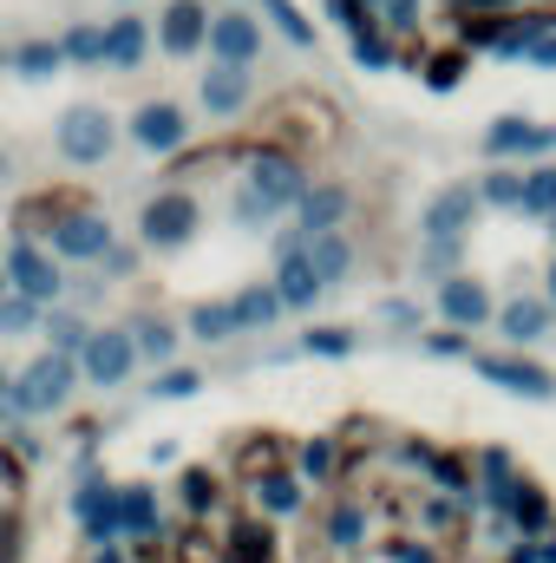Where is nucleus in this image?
I'll return each instance as SVG.
<instances>
[{
	"instance_id": "1",
	"label": "nucleus",
	"mask_w": 556,
	"mask_h": 563,
	"mask_svg": "<svg viewBox=\"0 0 556 563\" xmlns=\"http://www.w3.org/2000/svg\"><path fill=\"white\" fill-rule=\"evenodd\" d=\"M73 387H79V361L66 354H33L13 387H7V426H26V420H46V413H66L73 407Z\"/></svg>"
},
{
	"instance_id": "2",
	"label": "nucleus",
	"mask_w": 556,
	"mask_h": 563,
	"mask_svg": "<svg viewBox=\"0 0 556 563\" xmlns=\"http://www.w3.org/2000/svg\"><path fill=\"white\" fill-rule=\"evenodd\" d=\"M197 230H203V203H197V190L164 184L157 197H144V210H138V250L144 256H177V250L197 243Z\"/></svg>"
},
{
	"instance_id": "3",
	"label": "nucleus",
	"mask_w": 556,
	"mask_h": 563,
	"mask_svg": "<svg viewBox=\"0 0 556 563\" xmlns=\"http://www.w3.org/2000/svg\"><path fill=\"white\" fill-rule=\"evenodd\" d=\"M243 184L276 210V217H288L294 203H301V190H308V164L294 157V151H281V144H249L243 151Z\"/></svg>"
},
{
	"instance_id": "4",
	"label": "nucleus",
	"mask_w": 556,
	"mask_h": 563,
	"mask_svg": "<svg viewBox=\"0 0 556 563\" xmlns=\"http://www.w3.org/2000/svg\"><path fill=\"white\" fill-rule=\"evenodd\" d=\"M53 144H59L66 164L99 170V164L112 157V144H119V119H112L105 106H66L59 125H53Z\"/></svg>"
},
{
	"instance_id": "5",
	"label": "nucleus",
	"mask_w": 556,
	"mask_h": 563,
	"mask_svg": "<svg viewBox=\"0 0 556 563\" xmlns=\"http://www.w3.org/2000/svg\"><path fill=\"white\" fill-rule=\"evenodd\" d=\"M471 374L504 387V394H518V400H537V407L556 400V374L544 361H531L524 347H471Z\"/></svg>"
},
{
	"instance_id": "6",
	"label": "nucleus",
	"mask_w": 556,
	"mask_h": 563,
	"mask_svg": "<svg viewBox=\"0 0 556 563\" xmlns=\"http://www.w3.org/2000/svg\"><path fill=\"white\" fill-rule=\"evenodd\" d=\"M0 263H7V282H13V295H26V301H40V308H59V301H66V269H59V256H53L46 243L7 236Z\"/></svg>"
},
{
	"instance_id": "7",
	"label": "nucleus",
	"mask_w": 556,
	"mask_h": 563,
	"mask_svg": "<svg viewBox=\"0 0 556 563\" xmlns=\"http://www.w3.org/2000/svg\"><path fill=\"white\" fill-rule=\"evenodd\" d=\"M485 217V203H478V184L465 177V184H445V190H432L425 203H419V243H471V223Z\"/></svg>"
},
{
	"instance_id": "8",
	"label": "nucleus",
	"mask_w": 556,
	"mask_h": 563,
	"mask_svg": "<svg viewBox=\"0 0 556 563\" xmlns=\"http://www.w3.org/2000/svg\"><path fill=\"white\" fill-rule=\"evenodd\" d=\"M138 347H132V334H125V321L119 328H92L86 334V347H79V380L86 387H99V394H112V387H132V374H138Z\"/></svg>"
},
{
	"instance_id": "9",
	"label": "nucleus",
	"mask_w": 556,
	"mask_h": 563,
	"mask_svg": "<svg viewBox=\"0 0 556 563\" xmlns=\"http://www.w3.org/2000/svg\"><path fill=\"white\" fill-rule=\"evenodd\" d=\"M478 151H485L491 164H544V157H556V125H537V119H524V112H504V119L485 125Z\"/></svg>"
},
{
	"instance_id": "10",
	"label": "nucleus",
	"mask_w": 556,
	"mask_h": 563,
	"mask_svg": "<svg viewBox=\"0 0 556 563\" xmlns=\"http://www.w3.org/2000/svg\"><path fill=\"white\" fill-rule=\"evenodd\" d=\"M190 112L177 106V99H144L138 112L125 119V139L138 144L144 157H177V151H190Z\"/></svg>"
},
{
	"instance_id": "11",
	"label": "nucleus",
	"mask_w": 556,
	"mask_h": 563,
	"mask_svg": "<svg viewBox=\"0 0 556 563\" xmlns=\"http://www.w3.org/2000/svg\"><path fill=\"white\" fill-rule=\"evenodd\" d=\"M73 518H79V531H86L92 551L125 544V525H119V478H99V472L86 465V472H79V492H73Z\"/></svg>"
},
{
	"instance_id": "12",
	"label": "nucleus",
	"mask_w": 556,
	"mask_h": 563,
	"mask_svg": "<svg viewBox=\"0 0 556 563\" xmlns=\"http://www.w3.org/2000/svg\"><path fill=\"white\" fill-rule=\"evenodd\" d=\"M432 301H438V321H445V328H465V334L491 328V314H498V295H491V282L471 276V269L445 276L438 288H432Z\"/></svg>"
},
{
	"instance_id": "13",
	"label": "nucleus",
	"mask_w": 556,
	"mask_h": 563,
	"mask_svg": "<svg viewBox=\"0 0 556 563\" xmlns=\"http://www.w3.org/2000/svg\"><path fill=\"white\" fill-rule=\"evenodd\" d=\"M276 295L288 314H308L314 301H321V282L308 269V243H301V230H276Z\"/></svg>"
},
{
	"instance_id": "14",
	"label": "nucleus",
	"mask_w": 556,
	"mask_h": 563,
	"mask_svg": "<svg viewBox=\"0 0 556 563\" xmlns=\"http://www.w3.org/2000/svg\"><path fill=\"white\" fill-rule=\"evenodd\" d=\"M243 498H249V511L269 518V525H288V518L308 511V485L294 478V465H269V472L243 478Z\"/></svg>"
},
{
	"instance_id": "15",
	"label": "nucleus",
	"mask_w": 556,
	"mask_h": 563,
	"mask_svg": "<svg viewBox=\"0 0 556 563\" xmlns=\"http://www.w3.org/2000/svg\"><path fill=\"white\" fill-rule=\"evenodd\" d=\"M203 53L223 59V66H256V59H263V20H256L249 7L210 13V46H203Z\"/></svg>"
},
{
	"instance_id": "16",
	"label": "nucleus",
	"mask_w": 556,
	"mask_h": 563,
	"mask_svg": "<svg viewBox=\"0 0 556 563\" xmlns=\"http://www.w3.org/2000/svg\"><path fill=\"white\" fill-rule=\"evenodd\" d=\"M347 210H354V190H347V184H334V177H308V190H301V203H294V230H301V243H308V236H327V230H347Z\"/></svg>"
},
{
	"instance_id": "17",
	"label": "nucleus",
	"mask_w": 556,
	"mask_h": 563,
	"mask_svg": "<svg viewBox=\"0 0 556 563\" xmlns=\"http://www.w3.org/2000/svg\"><path fill=\"white\" fill-rule=\"evenodd\" d=\"M119 525H125V544H157L170 538V511H164V492L151 478L119 485Z\"/></svg>"
},
{
	"instance_id": "18",
	"label": "nucleus",
	"mask_w": 556,
	"mask_h": 563,
	"mask_svg": "<svg viewBox=\"0 0 556 563\" xmlns=\"http://www.w3.org/2000/svg\"><path fill=\"white\" fill-rule=\"evenodd\" d=\"M197 99H203L210 119H243L249 99H256V73H249V66H223V59H210V73L197 79Z\"/></svg>"
},
{
	"instance_id": "19",
	"label": "nucleus",
	"mask_w": 556,
	"mask_h": 563,
	"mask_svg": "<svg viewBox=\"0 0 556 563\" xmlns=\"http://www.w3.org/2000/svg\"><path fill=\"white\" fill-rule=\"evenodd\" d=\"M157 46H164L170 59H197V53L210 46V7H203V0H170V7L157 13Z\"/></svg>"
},
{
	"instance_id": "20",
	"label": "nucleus",
	"mask_w": 556,
	"mask_h": 563,
	"mask_svg": "<svg viewBox=\"0 0 556 563\" xmlns=\"http://www.w3.org/2000/svg\"><path fill=\"white\" fill-rule=\"evenodd\" d=\"M491 328H498L511 347H537V341L556 328V308L544 301V295H511V301H498Z\"/></svg>"
},
{
	"instance_id": "21",
	"label": "nucleus",
	"mask_w": 556,
	"mask_h": 563,
	"mask_svg": "<svg viewBox=\"0 0 556 563\" xmlns=\"http://www.w3.org/2000/svg\"><path fill=\"white\" fill-rule=\"evenodd\" d=\"M504 525H511L518 538H551V531H556V498L531 478V472H518L511 505H504Z\"/></svg>"
},
{
	"instance_id": "22",
	"label": "nucleus",
	"mask_w": 556,
	"mask_h": 563,
	"mask_svg": "<svg viewBox=\"0 0 556 563\" xmlns=\"http://www.w3.org/2000/svg\"><path fill=\"white\" fill-rule=\"evenodd\" d=\"M367 531H374V511H367V498H334L327 505V518H321V544L334 551V558H354V551H367Z\"/></svg>"
},
{
	"instance_id": "23",
	"label": "nucleus",
	"mask_w": 556,
	"mask_h": 563,
	"mask_svg": "<svg viewBox=\"0 0 556 563\" xmlns=\"http://www.w3.org/2000/svg\"><path fill=\"white\" fill-rule=\"evenodd\" d=\"M223 563H281V538L269 518H256V511H243L230 531H223Z\"/></svg>"
},
{
	"instance_id": "24",
	"label": "nucleus",
	"mask_w": 556,
	"mask_h": 563,
	"mask_svg": "<svg viewBox=\"0 0 556 563\" xmlns=\"http://www.w3.org/2000/svg\"><path fill=\"white\" fill-rule=\"evenodd\" d=\"M125 334H132V347H138L144 367H170V361H177V341H184V328H177L170 314H157V308H138V314L125 321Z\"/></svg>"
},
{
	"instance_id": "25",
	"label": "nucleus",
	"mask_w": 556,
	"mask_h": 563,
	"mask_svg": "<svg viewBox=\"0 0 556 563\" xmlns=\"http://www.w3.org/2000/svg\"><path fill=\"white\" fill-rule=\"evenodd\" d=\"M230 314H236V334H269L288 308H281L276 282H243V288L230 295Z\"/></svg>"
},
{
	"instance_id": "26",
	"label": "nucleus",
	"mask_w": 556,
	"mask_h": 563,
	"mask_svg": "<svg viewBox=\"0 0 556 563\" xmlns=\"http://www.w3.org/2000/svg\"><path fill=\"white\" fill-rule=\"evenodd\" d=\"M177 505H184L190 525H210V518L223 511V472H210V465H184V472H177Z\"/></svg>"
},
{
	"instance_id": "27",
	"label": "nucleus",
	"mask_w": 556,
	"mask_h": 563,
	"mask_svg": "<svg viewBox=\"0 0 556 563\" xmlns=\"http://www.w3.org/2000/svg\"><path fill=\"white\" fill-rule=\"evenodd\" d=\"M144 53H151V26H144L138 13L105 20V73H138Z\"/></svg>"
},
{
	"instance_id": "28",
	"label": "nucleus",
	"mask_w": 556,
	"mask_h": 563,
	"mask_svg": "<svg viewBox=\"0 0 556 563\" xmlns=\"http://www.w3.org/2000/svg\"><path fill=\"white\" fill-rule=\"evenodd\" d=\"M288 465H294L301 485H334V478H341V439H334V432H308V439L288 452Z\"/></svg>"
},
{
	"instance_id": "29",
	"label": "nucleus",
	"mask_w": 556,
	"mask_h": 563,
	"mask_svg": "<svg viewBox=\"0 0 556 563\" xmlns=\"http://www.w3.org/2000/svg\"><path fill=\"white\" fill-rule=\"evenodd\" d=\"M471 505H458V498H445V492H419V538H432V544H452L458 531H471Z\"/></svg>"
},
{
	"instance_id": "30",
	"label": "nucleus",
	"mask_w": 556,
	"mask_h": 563,
	"mask_svg": "<svg viewBox=\"0 0 556 563\" xmlns=\"http://www.w3.org/2000/svg\"><path fill=\"white\" fill-rule=\"evenodd\" d=\"M308 269H314V282H321V295H327V288H341V282L354 276V243H347V230L308 236Z\"/></svg>"
},
{
	"instance_id": "31",
	"label": "nucleus",
	"mask_w": 556,
	"mask_h": 563,
	"mask_svg": "<svg viewBox=\"0 0 556 563\" xmlns=\"http://www.w3.org/2000/svg\"><path fill=\"white\" fill-rule=\"evenodd\" d=\"M471 184H478V203H485V210L518 217V203H524V164H485Z\"/></svg>"
},
{
	"instance_id": "32",
	"label": "nucleus",
	"mask_w": 556,
	"mask_h": 563,
	"mask_svg": "<svg viewBox=\"0 0 556 563\" xmlns=\"http://www.w3.org/2000/svg\"><path fill=\"white\" fill-rule=\"evenodd\" d=\"M86 334H92V321H86L79 308H66V301L40 314V341H46L53 354H66V361H79V347H86Z\"/></svg>"
},
{
	"instance_id": "33",
	"label": "nucleus",
	"mask_w": 556,
	"mask_h": 563,
	"mask_svg": "<svg viewBox=\"0 0 556 563\" xmlns=\"http://www.w3.org/2000/svg\"><path fill=\"white\" fill-rule=\"evenodd\" d=\"M184 334H190V341H203V347H223V341H236L230 295H223V301H190V314H184Z\"/></svg>"
},
{
	"instance_id": "34",
	"label": "nucleus",
	"mask_w": 556,
	"mask_h": 563,
	"mask_svg": "<svg viewBox=\"0 0 556 563\" xmlns=\"http://www.w3.org/2000/svg\"><path fill=\"white\" fill-rule=\"evenodd\" d=\"M347 53H354L360 73H393V66H400V46H393V33H387L380 20L360 26V33H347Z\"/></svg>"
},
{
	"instance_id": "35",
	"label": "nucleus",
	"mask_w": 556,
	"mask_h": 563,
	"mask_svg": "<svg viewBox=\"0 0 556 563\" xmlns=\"http://www.w3.org/2000/svg\"><path fill=\"white\" fill-rule=\"evenodd\" d=\"M518 217H531V223H551L556 217V157L524 164V203H518Z\"/></svg>"
},
{
	"instance_id": "36",
	"label": "nucleus",
	"mask_w": 556,
	"mask_h": 563,
	"mask_svg": "<svg viewBox=\"0 0 556 563\" xmlns=\"http://www.w3.org/2000/svg\"><path fill=\"white\" fill-rule=\"evenodd\" d=\"M7 66L20 73V79H59V66H66V53H59V40H20L13 53H7Z\"/></svg>"
},
{
	"instance_id": "37",
	"label": "nucleus",
	"mask_w": 556,
	"mask_h": 563,
	"mask_svg": "<svg viewBox=\"0 0 556 563\" xmlns=\"http://www.w3.org/2000/svg\"><path fill=\"white\" fill-rule=\"evenodd\" d=\"M471 73V53L465 46H445V53H419V79L425 92H458V79Z\"/></svg>"
},
{
	"instance_id": "38",
	"label": "nucleus",
	"mask_w": 556,
	"mask_h": 563,
	"mask_svg": "<svg viewBox=\"0 0 556 563\" xmlns=\"http://www.w3.org/2000/svg\"><path fill=\"white\" fill-rule=\"evenodd\" d=\"M203 387H210V374H203V367H177V361H170V367H151V387H144V394L177 407V400H197Z\"/></svg>"
},
{
	"instance_id": "39",
	"label": "nucleus",
	"mask_w": 556,
	"mask_h": 563,
	"mask_svg": "<svg viewBox=\"0 0 556 563\" xmlns=\"http://www.w3.org/2000/svg\"><path fill=\"white\" fill-rule=\"evenodd\" d=\"M294 347H301V354H314V361H347V354L360 347V334H354V328H341V321H314Z\"/></svg>"
},
{
	"instance_id": "40",
	"label": "nucleus",
	"mask_w": 556,
	"mask_h": 563,
	"mask_svg": "<svg viewBox=\"0 0 556 563\" xmlns=\"http://www.w3.org/2000/svg\"><path fill=\"white\" fill-rule=\"evenodd\" d=\"M59 53H66V66H105V26H99V20L66 26V33H59Z\"/></svg>"
},
{
	"instance_id": "41",
	"label": "nucleus",
	"mask_w": 556,
	"mask_h": 563,
	"mask_svg": "<svg viewBox=\"0 0 556 563\" xmlns=\"http://www.w3.org/2000/svg\"><path fill=\"white\" fill-rule=\"evenodd\" d=\"M263 13H269V26H276L294 53H314V20H308L294 0H263Z\"/></svg>"
},
{
	"instance_id": "42",
	"label": "nucleus",
	"mask_w": 556,
	"mask_h": 563,
	"mask_svg": "<svg viewBox=\"0 0 556 563\" xmlns=\"http://www.w3.org/2000/svg\"><path fill=\"white\" fill-rule=\"evenodd\" d=\"M465 269V243H419V282H438L445 276H458Z\"/></svg>"
},
{
	"instance_id": "43",
	"label": "nucleus",
	"mask_w": 556,
	"mask_h": 563,
	"mask_svg": "<svg viewBox=\"0 0 556 563\" xmlns=\"http://www.w3.org/2000/svg\"><path fill=\"white\" fill-rule=\"evenodd\" d=\"M419 354H432V361H471V334L465 328H419Z\"/></svg>"
},
{
	"instance_id": "44",
	"label": "nucleus",
	"mask_w": 556,
	"mask_h": 563,
	"mask_svg": "<svg viewBox=\"0 0 556 563\" xmlns=\"http://www.w3.org/2000/svg\"><path fill=\"white\" fill-rule=\"evenodd\" d=\"M40 301H26V295H0V341H20V334H40Z\"/></svg>"
},
{
	"instance_id": "45",
	"label": "nucleus",
	"mask_w": 556,
	"mask_h": 563,
	"mask_svg": "<svg viewBox=\"0 0 556 563\" xmlns=\"http://www.w3.org/2000/svg\"><path fill=\"white\" fill-rule=\"evenodd\" d=\"M230 223H236V230H256V236H263V230H276L281 217L269 210V203H263V197H256V190H249V184H236V197H230Z\"/></svg>"
},
{
	"instance_id": "46",
	"label": "nucleus",
	"mask_w": 556,
	"mask_h": 563,
	"mask_svg": "<svg viewBox=\"0 0 556 563\" xmlns=\"http://www.w3.org/2000/svg\"><path fill=\"white\" fill-rule=\"evenodd\" d=\"M138 263H144L138 243H112V250L92 263V276H99V288H105V282H132V276H138Z\"/></svg>"
},
{
	"instance_id": "47",
	"label": "nucleus",
	"mask_w": 556,
	"mask_h": 563,
	"mask_svg": "<svg viewBox=\"0 0 556 563\" xmlns=\"http://www.w3.org/2000/svg\"><path fill=\"white\" fill-rule=\"evenodd\" d=\"M419 20H425V0H387L380 7V26L400 40V33H419Z\"/></svg>"
},
{
	"instance_id": "48",
	"label": "nucleus",
	"mask_w": 556,
	"mask_h": 563,
	"mask_svg": "<svg viewBox=\"0 0 556 563\" xmlns=\"http://www.w3.org/2000/svg\"><path fill=\"white\" fill-rule=\"evenodd\" d=\"M387 563H445L432 538H387Z\"/></svg>"
},
{
	"instance_id": "49",
	"label": "nucleus",
	"mask_w": 556,
	"mask_h": 563,
	"mask_svg": "<svg viewBox=\"0 0 556 563\" xmlns=\"http://www.w3.org/2000/svg\"><path fill=\"white\" fill-rule=\"evenodd\" d=\"M327 13H334V26H341V33H360V26H374V20H380V13H374V7H360V0H327Z\"/></svg>"
},
{
	"instance_id": "50",
	"label": "nucleus",
	"mask_w": 556,
	"mask_h": 563,
	"mask_svg": "<svg viewBox=\"0 0 556 563\" xmlns=\"http://www.w3.org/2000/svg\"><path fill=\"white\" fill-rule=\"evenodd\" d=\"M380 321H387V328H407V334L425 328V321H419V301H387V308H380Z\"/></svg>"
},
{
	"instance_id": "51",
	"label": "nucleus",
	"mask_w": 556,
	"mask_h": 563,
	"mask_svg": "<svg viewBox=\"0 0 556 563\" xmlns=\"http://www.w3.org/2000/svg\"><path fill=\"white\" fill-rule=\"evenodd\" d=\"M7 452H13V459H26V465H33V459H40V452H46V445H40V439H33V432H26V426H7Z\"/></svg>"
},
{
	"instance_id": "52",
	"label": "nucleus",
	"mask_w": 556,
	"mask_h": 563,
	"mask_svg": "<svg viewBox=\"0 0 556 563\" xmlns=\"http://www.w3.org/2000/svg\"><path fill=\"white\" fill-rule=\"evenodd\" d=\"M524 66H537V73H556V26H551V33H537V46L524 53Z\"/></svg>"
},
{
	"instance_id": "53",
	"label": "nucleus",
	"mask_w": 556,
	"mask_h": 563,
	"mask_svg": "<svg viewBox=\"0 0 556 563\" xmlns=\"http://www.w3.org/2000/svg\"><path fill=\"white\" fill-rule=\"evenodd\" d=\"M452 13H504V0H445Z\"/></svg>"
},
{
	"instance_id": "54",
	"label": "nucleus",
	"mask_w": 556,
	"mask_h": 563,
	"mask_svg": "<svg viewBox=\"0 0 556 563\" xmlns=\"http://www.w3.org/2000/svg\"><path fill=\"white\" fill-rule=\"evenodd\" d=\"M86 563H132V551H125V544H105V551H92Z\"/></svg>"
},
{
	"instance_id": "55",
	"label": "nucleus",
	"mask_w": 556,
	"mask_h": 563,
	"mask_svg": "<svg viewBox=\"0 0 556 563\" xmlns=\"http://www.w3.org/2000/svg\"><path fill=\"white\" fill-rule=\"evenodd\" d=\"M7 387H13V367L0 361V420H7Z\"/></svg>"
},
{
	"instance_id": "56",
	"label": "nucleus",
	"mask_w": 556,
	"mask_h": 563,
	"mask_svg": "<svg viewBox=\"0 0 556 563\" xmlns=\"http://www.w3.org/2000/svg\"><path fill=\"white\" fill-rule=\"evenodd\" d=\"M544 301L556 308V256H551V269H544Z\"/></svg>"
},
{
	"instance_id": "57",
	"label": "nucleus",
	"mask_w": 556,
	"mask_h": 563,
	"mask_svg": "<svg viewBox=\"0 0 556 563\" xmlns=\"http://www.w3.org/2000/svg\"><path fill=\"white\" fill-rule=\"evenodd\" d=\"M7 177H13V157H7V151H0V184H7Z\"/></svg>"
},
{
	"instance_id": "58",
	"label": "nucleus",
	"mask_w": 556,
	"mask_h": 563,
	"mask_svg": "<svg viewBox=\"0 0 556 563\" xmlns=\"http://www.w3.org/2000/svg\"><path fill=\"white\" fill-rule=\"evenodd\" d=\"M504 7H551V0H504Z\"/></svg>"
},
{
	"instance_id": "59",
	"label": "nucleus",
	"mask_w": 556,
	"mask_h": 563,
	"mask_svg": "<svg viewBox=\"0 0 556 563\" xmlns=\"http://www.w3.org/2000/svg\"><path fill=\"white\" fill-rule=\"evenodd\" d=\"M0 295H13V282H7V263H0Z\"/></svg>"
},
{
	"instance_id": "60",
	"label": "nucleus",
	"mask_w": 556,
	"mask_h": 563,
	"mask_svg": "<svg viewBox=\"0 0 556 563\" xmlns=\"http://www.w3.org/2000/svg\"><path fill=\"white\" fill-rule=\"evenodd\" d=\"M360 7H374V13H380V7H387V0H360Z\"/></svg>"
},
{
	"instance_id": "61",
	"label": "nucleus",
	"mask_w": 556,
	"mask_h": 563,
	"mask_svg": "<svg viewBox=\"0 0 556 563\" xmlns=\"http://www.w3.org/2000/svg\"><path fill=\"white\" fill-rule=\"evenodd\" d=\"M544 230H551V243H556V217H551V223H544Z\"/></svg>"
},
{
	"instance_id": "62",
	"label": "nucleus",
	"mask_w": 556,
	"mask_h": 563,
	"mask_svg": "<svg viewBox=\"0 0 556 563\" xmlns=\"http://www.w3.org/2000/svg\"><path fill=\"white\" fill-rule=\"evenodd\" d=\"M0 73H7V53H0Z\"/></svg>"
},
{
	"instance_id": "63",
	"label": "nucleus",
	"mask_w": 556,
	"mask_h": 563,
	"mask_svg": "<svg viewBox=\"0 0 556 563\" xmlns=\"http://www.w3.org/2000/svg\"><path fill=\"white\" fill-rule=\"evenodd\" d=\"M230 7H249V0H230Z\"/></svg>"
}]
</instances>
